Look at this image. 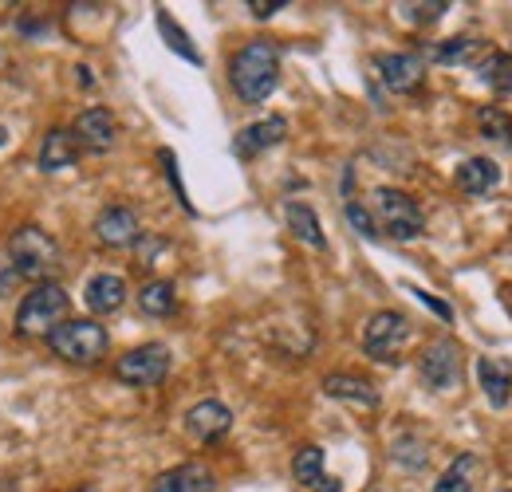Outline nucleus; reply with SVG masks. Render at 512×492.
Wrapping results in <instances>:
<instances>
[{
  "label": "nucleus",
  "mask_w": 512,
  "mask_h": 492,
  "mask_svg": "<svg viewBox=\"0 0 512 492\" xmlns=\"http://www.w3.org/2000/svg\"><path fill=\"white\" fill-rule=\"evenodd\" d=\"M229 83L245 103H264L280 83V48L272 40H249L229 60Z\"/></svg>",
  "instance_id": "nucleus-1"
},
{
  "label": "nucleus",
  "mask_w": 512,
  "mask_h": 492,
  "mask_svg": "<svg viewBox=\"0 0 512 492\" xmlns=\"http://www.w3.org/2000/svg\"><path fill=\"white\" fill-rule=\"evenodd\" d=\"M8 256H12V272L32 280V284H48L60 272V245L56 237H48L36 225H24L8 237Z\"/></svg>",
  "instance_id": "nucleus-2"
},
{
  "label": "nucleus",
  "mask_w": 512,
  "mask_h": 492,
  "mask_svg": "<svg viewBox=\"0 0 512 492\" xmlns=\"http://www.w3.org/2000/svg\"><path fill=\"white\" fill-rule=\"evenodd\" d=\"M48 347L75 367H95L99 359H107L111 351V335L107 327H99L95 319H64L60 327L48 331Z\"/></svg>",
  "instance_id": "nucleus-3"
},
{
  "label": "nucleus",
  "mask_w": 512,
  "mask_h": 492,
  "mask_svg": "<svg viewBox=\"0 0 512 492\" xmlns=\"http://www.w3.org/2000/svg\"><path fill=\"white\" fill-rule=\"evenodd\" d=\"M371 217H375L379 233L394 237V241H418V237L426 233V213H422V205H418L410 193L394 189V185H379V189L371 193Z\"/></svg>",
  "instance_id": "nucleus-4"
},
{
  "label": "nucleus",
  "mask_w": 512,
  "mask_h": 492,
  "mask_svg": "<svg viewBox=\"0 0 512 492\" xmlns=\"http://www.w3.org/2000/svg\"><path fill=\"white\" fill-rule=\"evenodd\" d=\"M64 315H67L64 284H56V280L36 284V288L20 300V308H16V335H24V339L44 335V339H48V331H52V327H60V323H64Z\"/></svg>",
  "instance_id": "nucleus-5"
},
{
  "label": "nucleus",
  "mask_w": 512,
  "mask_h": 492,
  "mask_svg": "<svg viewBox=\"0 0 512 492\" xmlns=\"http://www.w3.org/2000/svg\"><path fill=\"white\" fill-rule=\"evenodd\" d=\"M406 339H410V319L402 311H375L363 327V351L375 363H398Z\"/></svg>",
  "instance_id": "nucleus-6"
},
{
  "label": "nucleus",
  "mask_w": 512,
  "mask_h": 492,
  "mask_svg": "<svg viewBox=\"0 0 512 492\" xmlns=\"http://www.w3.org/2000/svg\"><path fill=\"white\" fill-rule=\"evenodd\" d=\"M170 374V347L166 343H142L127 351L119 363H115V378L123 386H158L162 378Z\"/></svg>",
  "instance_id": "nucleus-7"
},
{
  "label": "nucleus",
  "mask_w": 512,
  "mask_h": 492,
  "mask_svg": "<svg viewBox=\"0 0 512 492\" xmlns=\"http://www.w3.org/2000/svg\"><path fill=\"white\" fill-rule=\"evenodd\" d=\"M461 347L453 343V339H434L422 355H418V374H422V382L430 386V390H453L457 382H461Z\"/></svg>",
  "instance_id": "nucleus-8"
},
{
  "label": "nucleus",
  "mask_w": 512,
  "mask_h": 492,
  "mask_svg": "<svg viewBox=\"0 0 512 492\" xmlns=\"http://www.w3.org/2000/svg\"><path fill=\"white\" fill-rule=\"evenodd\" d=\"M375 67L383 75V83L394 91V95H410L422 87L426 79V60L418 52H379L375 56Z\"/></svg>",
  "instance_id": "nucleus-9"
},
{
  "label": "nucleus",
  "mask_w": 512,
  "mask_h": 492,
  "mask_svg": "<svg viewBox=\"0 0 512 492\" xmlns=\"http://www.w3.org/2000/svg\"><path fill=\"white\" fill-rule=\"evenodd\" d=\"M71 138L79 142V150H91V154H107L119 138V126H115V115L107 107H87L75 126H71Z\"/></svg>",
  "instance_id": "nucleus-10"
},
{
  "label": "nucleus",
  "mask_w": 512,
  "mask_h": 492,
  "mask_svg": "<svg viewBox=\"0 0 512 492\" xmlns=\"http://www.w3.org/2000/svg\"><path fill=\"white\" fill-rule=\"evenodd\" d=\"M95 237H99L103 248H130V245H138L142 225H138L134 209H127V205H107V209H99V217H95Z\"/></svg>",
  "instance_id": "nucleus-11"
},
{
  "label": "nucleus",
  "mask_w": 512,
  "mask_h": 492,
  "mask_svg": "<svg viewBox=\"0 0 512 492\" xmlns=\"http://www.w3.org/2000/svg\"><path fill=\"white\" fill-rule=\"evenodd\" d=\"M186 430H190L197 441L213 445V441H221L225 433L233 430V410H229L225 402H217V398H205V402L190 406V414H186Z\"/></svg>",
  "instance_id": "nucleus-12"
},
{
  "label": "nucleus",
  "mask_w": 512,
  "mask_h": 492,
  "mask_svg": "<svg viewBox=\"0 0 512 492\" xmlns=\"http://www.w3.org/2000/svg\"><path fill=\"white\" fill-rule=\"evenodd\" d=\"M284 138H288V123H284L280 115H272V119H260V123L245 126V130L237 134V142H233V154H237V158H256V154L280 146Z\"/></svg>",
  "instance_id": "nucleus-13"
},
{
  "label": "nucleus",
  "mask_w": 512,
  "mask_h": 492,
  "mask_svg": "<svg viewBox=\"0 0 512 492\" xmlns=\"http://www.w3.org/2000/svg\"><path fill=\"white\" fill-rule=\"evenodd\" d=\"M213 489H217V481H213V473L201 461L174 465V469L158 473L154 485H150V492H213Z\"/></svg>",
  "instance_id": "nucleus-14"
},
{
  "label": "nucleus",
  "mask_w": 512,
  "mask_h": 492,
  "mask_svg": "<svg viewBox=\"0 0 512 492\" xmlns=\"http://www.w3.org/2000/svg\"><path fill=\"white\" fill-rule=\"evenodd\" d=\"M323 394L327 398H339V402H351L359 410H379V390L367 378H359V374H343V370L327 374L323 378Z\"/></svg>",
  "instance_id": "nucleus-15"
},
{
  "label": "nucleus",
  "mask_w": 512,
  "mask_h": 492,
  "mask_svg": "<svg viewBox=\"0 0 512 492\" xmlns=\"http://www.w3.org/2000/svg\"><path fill=\"white\" fill-rule=\"evenodd\" d=\"M83 304L95 311V315H111L127 304V280L115 276V272H99L87 280V292H83Z\"/></svg>",
  "instance_id": "nucleus-16"
},
{
  "label": "nucleus",
  "mask_w": 512,
  "mask_h": 492,
  "mask_svg": "<svg viewBox=\"0 0 512 492\" xmlns=\"http://www.w3.org/2000/svg\"><path fill=\"white\" fill-rule=\"evenodd\" d=\"M292 477L312 492H343V485H339L335 477H327V469H323L320 445H304V449L292 457Z\"/></svg>",
  "instance_id": "nucleus-17"
},
{
  "label": "nucleus",
  "mask_w": 512,
  "mask_h": 492,
  "mask_svg": "<svg viewBox=\"0 0 512 492\" xmlns=\"http://www.w3.org/2000/svg\"><path fill=\"white\" fill-rule=\"evenodd\" d=\"M79 162V142L71 138V130H48L44 142H40V170L44 174H60V170H71Z\"/></svg>",
  "instance_id": "nucleus-18"
},
{
  "label": "nucleus",
  "mask_w": 512,
  "mask_h": 492,
  "mask_svg": "<svg viewBox=\"0 0 512 492\" xmlns=\"http://www.w3.org/2000/svg\"><path fill=\"white\" fill-rule=\"evenodd\" d=\"M457 185L469 193V197H485L501 185V166L493 158H465L457 166Z\"/></svg>",
  "instance_id": "nucleus-19"
},
{
  "label": "nucleus",
  "mask_w": 512,
  "mask_h": 492,
  "mask_svg": "<svg viewBox=\"0 0 512 492\" xmlns=\"http://www.w3.org/2000/svg\"><path fill=\"white\" fill-rule=\"evenodd\" d=\"M477 382L489 398L493 410L509 406L512 402V367L509 363H497V359H477Z\"/></svg>",
  "instance_id": "nucleus-20"
},
{
  "label": "nucleus",
  "mask_w": 512,
  "mask_h": 492,
  "mask_svg": "<svg viewBox=\"0 0 512 492\" xmlns=\"http://www.w3.org/2000/svg\"><path fill=\"white\" fill-rule=\"evenodd\" d=\"M284 221H288V233H292L296 241H304V245L316 248V252L327 248L323 225H320V217L312 213V205H304V201H288V205H284Z\"/></svg>",
  "instance_id": "nucleus-21"
},
{
  "label": "nucleus",
  "mask_w": 512,
  "mask_h": 492,
  "mask_svg": "<svg viewBox=\"0 0 512 492\" xmlns=\"http://www.w3.org/2000/svg\"><path fill=\"white\" fill-rule=\"evenodd\" d=\"M138 308H142V315H154V319L174 315L178 311V288H174V280H150V284H142Z\"/></svg>",
  "instance_id": "nucleus-22"
},
{
  "label": "nucleus",
  "mask_w": 512,
  "mask_h": 492,
  "mask_svg": "<svg viewBox=\"0 0 512 492\" xmlns=\"http://www.w3.org/2000/svg\"><path fill=\"white\" fill-rule=\"evenodd\" d=\"M477 130H481L485 142H497V146L512 150V115L505 107H481L477 111Z\"/></svg>",
  "instance_id": "nucleus-23"
},
{
  "label": "nucleus",
  "mask_w": 512,
  "mask_h": 492,
  "mask_svg": "<svg viewBox=\"0 0 512 492\" xmlns=\"http://www.w3.org/2000/svg\"><path fill=\"white\" fill-rule=\"evenodd\" d=\"M473 469H477V457L473 453H457V461L438 477L434 492H473Z\"/></svg>",
  "instance_id": "nucleus-24"
},
{
  "label": "nucleus",
  "mask_w": 512,
  "mask_h": 492,
  "mask_svg": "<svg viewBox=\"0 0 512 492\" xmlns=\"http://www.w3.org/2000/svg\"><path fill=\"white\" fill-rule=\"evenodd\" d=\"M477 75L493 87V91H512V56L509 52H489L477 63Z\"/></svg>",
  "instance_id": "nucleus-25"
},
{
  "label": "nucleus",
  "mask_w": 512,
  "mask_h": 492,
  "mask_svg": "<svg viewBox=\"0 0 512 492\" xmlns=\"http://www.w3.org/2000/svg\"><path fill=\"white\" fill-rule=\"evenodd\" d=\"M481 52V40H469V36H453V40H442L434 48V60L438 63H469Z\"/></svg>",
  "instance_id": "nucleus-26"
},
{
  "label": "nucleus",
  "mask_w": 512,
  "mask_h": 492,
  "mask_svg": "<svg viewBox=\"0 0 512 492\" xmlns=\"http://www.w3.org/2000/svg\"><path fill=\"white\" fill-rule=\"evenodd\" d=\"M158 32L166 36V44H170V48H174L178 56H186L190 63H201L197 48L190 44V36H186V32H182V28H178V24L170 20V12H158Z\"/></svg>",
  "instance_id": "nucleus-27"
},
{
  "label": "nucleus",
  "mask_w": 512,
  "mask_h": 492,
  "mask_svg": "<svg viewBox=\"0 0 512 492\" xmlns=\"http://www.w3.org/2000/svg\"><path fill=\"white\" fill-rule=\"evenodd\" d=\"M398 12H402V20H410V24H434V20H442L449 12L446 0H430V4H398Z\"/></svg>",
  "instance_id": "nucleus-28"
},
{
  "label": "nucleus",
  "mask_w": 512,
  "mask_h": 492,
  "mask_svg": "<svg viewBox=\"0 0 512 492\" xmlns=\"http://www.w3.org/2000/svg\"><path fill=\"white\" fill-rule=\"evenodd\" d=\"M347 221H351V229L359 233V237H367V241H375L379 237V225H375V217H371V209L363 205V201H347Z\"/></svg>",
  "instance_id": "nucleus-29"
},
{
  "label": "nucleus",
  "mask_w": 512,
  "mask_h": 492,
  "mask_svg": "<svg viewBox=\"0 0 512 492\" xmlns=\"http://www.w3.org/2000/svg\"><path fill=\"white\" fill-rule=\"evenodd\" d=\"M162 162H166V178H170V185L178 189V201H182V209H186V213H193L190 197H186V189H182V182H178V162H174V154H170V150H162Z\"/></svg>",
  "instance_id": "nucleus-30"
},
{
  "label": "nucleus",
  "mask_w": 512,
  "mask_h": 492,
  "mask_svg": "<svg viewBox=\"0 0 512 492\" xmlns=\"http://www.w3.org/2000/svg\"><path fill=\"white\" fill-rule=\"evenodd\" d=\"M410 296H418V300H422V304H426V308L430 311H438V315H442V319H453V308H449V304H442V300H438V296H430V292H426V288H414V284H410Z\"/></svg>",
  "instance_id": "nucleus-31"
},
{
  "label": "nucleus",
  "mask_w": 512,
  "mask_h": 492,
  "mask_svg": "<svg viewBox=\"0 0 512 492\" xmlns=\"http://www.w3.org/2000/svg\"><path fill=\"white\" fill-rule=\"evenodd\" d=\"M284 8V0H249V12H253L256 20H268L272 12H280Z\"/></svg>",
  "instance_id": "nucleus-32"
},
{
  "label": "nucleus",
  "mask_w": 512,
  "mask_h": 492,
  "mask_svg": "<svg viewBox=\"0 0 512 492\" xmlns=\"http://www.w3.org/2000/svg\"><path fill=\"white\" fill-rule=\"evenodd\" d=\"M4 142H8V130H4V126H0V146H4Z\"/></svg>",
  "instance_id": "nucleus-33"
},
{
  "label": "nucleus",
  "mask_w": 512,
  "mask_h": 492,
  "mask_svg": "<svg viewBox=\"0 0 512 492\" xmlns=\"http://www.w3.org/2000/svg\"><path fill=\"white\" fill-rule=\"evenodd\" d=\"M79 492H99V489H95V485H83V489H79Z\"/></svg>",
  "instance_id": "nucleus-34"
}]
</instances>
